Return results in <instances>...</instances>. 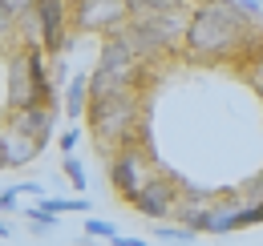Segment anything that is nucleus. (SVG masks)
<instances>
[{
	"instance_id": "nucleus-14",
	"label": "nucleus",
	"mask_w": 263,
	"mask_h": 246,
	"mask_svg": "<svg viewBox=\"0 0 263 246\" xmlns=\"http://www.w3.org/2000/svg\"><path fill=\"white\" fill-rule=\"evenodd\" d=\"M81 230H85V238H105V242H122V230L114 226V222H101V218H89L81 222Z\"/></svg>"
},
{
	"instance_id": "nucleus-1",
	"label": "nucleus",
	"mask_w": 263,
	"mask_h": 246,
	"mask_svg": "<svg viewBox=\"0 0 263 246\" xmlns=\"http://www.w3.org/2000/svg\"><path fill=\"white\" fill-rule=\"evenodd\" d=\"M85 125H89V137H93L101 157H109L114 150H122L130 141H150V129L142 117V89H118L105 93V97H89Z\"/></svg>"
},
{
	"instance_id": "nucleus-13",
	"label": "nucleus",
	"mask_w": 263,
	"mask_h": 246,
	"mask_svg": "<svg viewBox=\"0 0 263 246\" xmlns=\"http://www.w3.org/2000/svg\"><path fill=\"white\" fill-rule=\"evenodd\" d=\"M45 206L57 210V214H93V202L85 194L81 198H45Z\"/></svg>"
},
{
	"instance_id": "nucleus-11",
	"label": "nucleus",
	"mask_w": 263,
	"mask_h": 246,
	"mask_svg": "<svg viewBox=\"0 0 263 246\" xmlns=\"http://www.w3.org/2000/svg\"><path fill=\"white\" fill-rule=\"evenodd\" d=\"M89 109V73H77L65 85V117L69 121H81Z\"/></svg>"
},
{
	"instance_id": "nucleus-4",
	"label": "nucleus",
	"mask_w": 263,
	"mask_h": 246,
	"mask_svg": "<svg viewBox=\"0 0 263 246\" xmlns=\"http://www.w3.org/2000/svg\"><path fill=\"white\" fill-rule=\"evenodd\" d=\"M178 198H182V182H178L170 170H158V174L130 198V206H134V214L150 218V222H166V218H174Z\"/></svg>"
},
{
	"instance_id": "nucleus-5",
	"label": "nucleus",
	"mask_w": 263,
	"mask_h": 246,
	"mask_svg": "<svg viewBox=\"0 0 263 246\" xmlns=\"http://www.w3.org/2000/svg\"><path fill=\"white\" fill-rule=\"evenodd\" d=\"M36 16H41V45L49 57H65L69 49L77 45L81 32L73 29V4L69 0H36Z\"/></svg>"
},
{
	"instance_id": "nucleus-7",
	"label": "nucleus",
	"mask_w": 263,
	"mask_h": 246,
	"mask_svg": "<svg viewBox=\"0 0 263 246\" xmlns=\"http://www.w3.org/2000/svg\"><path fill=\"white\" fill-rule=\"evenodd\" d=\"M45 146L29 137L25 129H16L12 121H0V170H21V166H29L36 154H41Z\"/></svg>"
},
{
	"instance_id": "nucleus-3",
	"label": "nucleus",
	"mask_w": 263,
	"mask_h": 246,
	"mask_svg": "<svg viewBox=\"0 0 263 246\" xmlns=\"http://www.w3.org/2000/svg\"><path fill=\"white\" fill-rule=\"evenodd\" d=\"M158 170H162V166H158L154 154H150V141H130V146H122V150H114V154L105 157L109 186H114V194H118L122 202H130Z\"/></svg>"
},
{
	"instance_id": "nucleus-8",
	"label": "nucleus",
	"mask_w": 263,
	"mask_h": 246,
	"mask_svg": "<svg viewBox=\"0 0 263 246\" xmlns=\"http://www.w3.org/2000/svg\"><path fill=\"white\" fill-rule=\"evenodd\" d=\"M243 206H247L243 190H219L211 214L202 222V234H235V230H243V222H239V218H243Z\"/></svg>"
},
{
	"instance_id": "nucleus-12",
	"label": "nucleus",
	"mask_w": 263,
	"mask_h": 246,
	"mask_svg": "<svg viewBox=\"0 0 263 246\" xmlns=\"http://www.w3.org/2000/svg\"><path fill=\"white\" fill-rule=\"evenodd\" d=\"M25 214H29V222H33V234L36 238H45V234H53V226H57V210H49L45 206V198L36 202V206H25Z\"/></svg>"
},
{
	"instance_id": "nucleus-15",
	"label": "nucleus",
	"mask_w": 263,
	"mask_h": 246,
	"mask_svg": "<svg viewBox=\"0 0 263 246\" xmlns=\"http://www.w3.org/2000/svg\"><path fill=\"white\" fill-rule=\"evenodd\" d=\"M198 238V230H191V226H158L154 230V242H195Z\"/></svg>"
},
{
	"instance_id": "nucleus-17",
	"label": "nucleus",
	"mask_w": 263,
	"mask_h": 246,
	"mask_svg": "<svg viewBox=\"0 0 263 246\" xmlns=\"http://www.w3.org/2000/svg\"><path fill=\"white\" fill-rule=\"evenodd\" d=\"M61 170H65V178H69V186H73V190H85V170H81V161H77V157L73 154H65L61 157Z\"/></svg>"
},
{
	"instance_id": "nucleus-20",
	"label": "nucleus",
	"mask_w": 263,
	"mask_h": 246,
	"mask_svg": "<svg viewBox=\"0 0 263 246\" xmlns=\"http://www.w3.org/2000/svg\"><path fill=\"white\" fill-rule=\"evenodd\" d=\"M77 141H81V129L73 125V129H65V133L57 137V150H61V154H73V150H77Z\"/></svg>"
},
{
	"instance_id": "nucleus-10",
	"label": "nucleus",
	"mask_w": 263,
	"mask_h": 246,
	"mask_svg": "<svg viewBox=\"0 0 263 246\" xmlns=\"http://www.w3.org/2000/svg\"><path fill=\"white\" fill-rule=\"evenodd\" d=\"M215 198H219V190L182 186V198H178V206H174V222H182V226H191V230L202 234V222H206V214H211Z\"/></svg>"
},
{
	"instance_id": "nucleus-16",
	"label": "nucleus",
	"mask_w": 263,
	"mask_h": 246,
	"mask_svg": "<svg viewBox=\"0 0 263 246\" xmlns=\"http://www.w3.org/2000/svg\"><path fill=\"white\" fill-rule=\"evenodd\" d=\"M12 49H16V20L0 4V53H12Z\"/></svg>"
},
{
	"instance_id": "nucleus-18",
	"label": "nucleus",
	"mask_w": 263,
	"mask_h": 246,
	"mask_svg": "<svg viewBox=\"0 0 263 246\" xmlns=\"http://www.w3.org/2000/svg\"><path fill=\"white\" fill-rule=\"evenodd\" d=\"M21 186H8V190H0V214H12V210H21Z\"/></svg>"
},
{
	"instance_id": "nucleus-9",
	"label": "nucleus",
	"mask_w": 263,
	"mask_h": 246,
	"mask_svg": "<svg viewBox=\"0 0 263 246\" xmlns=\"http://www.w3.org/2000/svg\"><path fill=\"white\" fill-rule=\"evenodd\" d=\"M57 109L61 105H16V109H8L4 121H12L29 137H36L41 146H49L53 141V125H57Z\"/></svg>"
},
{
	"instance_id": "nucleus-22",
	"label": "nucleus",
	"mask_w": 263,
	"mask_h": 246,
	"mask_svg": "<svg viewBox=\"0 0 263 246\" xmlns=\"http://www.w3.org/2000/svg\"><path fill=\"white\" fill-rule=\"evenodd\" d=\"M0 238H12V226L4 222V214H0Z\"/></svg>"
},
{
	"instance_id": "nucleus-6",
	"label": "nucleus",
	"mask_w": 263,
	"mask_h": 246,
	"mask_svg": "<svg viewBox=\"0 0 263 246\" xmlns=\"http://www.w3.org/2000/svg\"><path fill=\"white\" fill-rule=\"evenodd\" d=\"M130 20V0H73V32H118Z\"/></svg>"
},
{
	"instance_id": "nucleus-19",
	"label": "nucleus",
	"mask_w": 263,
	"mask_h": 246,
	"mask_svg": "<svg viewBox=\"0 0 263 246\" xmlns=\"http://www.w3.org/2000/svg\"><path fill=\"white\" fill-rule=\"evenodd\" d=\"M0 4H4V12H8L12 20H16V16H25V12H33V8H36V0H0Z\"/></svg>"
},
{
	"instance_id": "nucleus-23",
	"label": "nucleus",
	"mask_w": 263,
	"mask_h": 246,
	"mask_svg": "<svg viewBox=\"0 0 263 246\" xmlns=\"http://www.w3.org/2000/svg\"><path fill=\"white\" fill-rule=\"evenodd\" d=\"M170 4H186V8H195V4H202V0H170Z\"/></svg>"
},
{
	"instance_id": "nucleus-24",
	"label": "nucleus",
	"mask_w": 263,
	"mask_h": 246,
	"mask_svg": "<svg viewBox=\"0 0 263 246\" xmlns=\"http://www.w3.org/2000/svg\"><path fill=\"white\" fill-rule=\"evenodd\" d=\"M130 4H134V12H138V8H142V4H146V0H130Z\"/></svg>"
},
{
	"instance_id": "nucleus-2",
	"label": "nucleus",
	"mask_w": 263,
	"mask_h": 246,
	"mask_svg": "<svg viewBox=\"0 0 263 246\" xmlns=\"http://www.w3.org/2000/svg\"><path fill=\"white\" fill-rule=\"evenodd\" d=\"M41 45H16L12 53H4V101L8 109L16 105H65L57 97V81L45 65Z\"/></svg>"
},
{
	"instance_id": "nucleus-21",
	"label": "nucleus",
	"mask_w": 263,
	"mask_h": 246,
	"mask_svg": "<svg viewBox=\"0 0 263 246\" xmlns=\"http://www.w3.org/2000/svg\"><path fill=\"white\" fill-rule=\"evenodd\" d=\"M239 8H243V12H251L255 20L263 16V0H239Z\"/></svg>"
}]
</instances>
